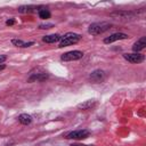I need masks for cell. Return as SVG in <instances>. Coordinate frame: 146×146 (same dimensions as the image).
Masks as SVG:
<instances>
[{
    "label": "cell",
    "mask_w": 146,
    "mask_h": 146,
    "mask_svg": "<svg viewBox=\"0 0 146 146\" xmlns=\"http://www.w3.org/2000/svg\"><path fill=\"white\" fill-rule=\"evenodd\" d=\"M111 24L108 22H99V23H92L89 29H88V32L92 35H98V34H102L106 31H108L111 29Z\"/></svg>",
    "instance_id": "6da1fadb"
},
{
    "label": "cell",
    "mask_w": 146,
    "mask_h": 146,
    "mask_svg": "<svg viewBox=\"0 0 146 146\" xmlns=\"http://www.w3.org/2000/svg\"><path fill=\"white\" fill-rule=\"evenodd\" d=\"M81 39V35L80 34H76V33H72V32H68L66 34H64L60 39V42H59V48H64V47H67V46H71V44H74L76 42H79V40Z\"/></svg>",
    "instance_id": "7a4b0ae2"
},
{
    "label": "cell",
    "mask_w": 146,
    "mask_h": 146,
    "mask_svg": "<svg viewBox=\"0 0 146 146\" xmlns=\"http://www.w3.org/2000/svg\"><path fill=\"white\" fill-rule=\"evenodd\" d=\"M83 57V52L80 50H72V51H67L64 55L60 56V59L64 62H72V60H78L81 59Z\"/></svg>",
    "instance_id": "3957f363"
},
{
    "label": "cell",
    "mask_w": 146,
    "mask_h": 146,
    "mask_svg": "<svg viewBox=\"0 0 146 146\" xmlns=\"http://www.w3.org/2000/svg\"><path fill=\"white\" fill-rule=\"evenodd\" d=\"M123 58L132 64H139L141 62H144L145 59V56L141 55V54H138V52H133V54H124L123 55Z\"/></svg>",
    "instance_id": "277c9868"
},
{
    "label": "cell",
    "mask_w": 146,
    "mask_h": 146,
    "mask_svg": "<svg viewBox=\"0 0 146 146\" xmlns=\"http://www.w3.org/2000/svg\"><path fill=\"white\" fill-rule=\"evenodd\" d=\"M89 131L88 130H75V131H71L66 135L67 139H84L89 136Z\"/></svg>",
    "instance_id": "5b68a950"
},
{
    "label": "cell",
    "mask_w": 146,
    "mask_h": 146,
    "mask_svg": "<svg viewBox=\"0 0 146 146\" xmlns=\"http://www.w3.org/2000/svg\"><path fill=\"white\" fill-rule=\"evenodd\" d=\"M124 39H128V35L125 33L117 32V33H113L110 36L105 38L104 39V43H112V42H115L117 40H124Z\"/></svg>",
    "instance_id": "8992f818"
},
{
    "label": "cell",
    "mask_w": 146,
    "mask_h": 146,
    "mask_svg": "<svg viewBox=\"0 0 146 146\" xmlns=\"http://www.w3.org/2000/svg\"><path fill=\"white\" fill-rule=\"evenodd\" d=\"M48 78V73L44 72V71H41V72H36V73H33L31 72V75L30 78L27 79L29 82H33V81H43Z\"/></svg>",
    "instance_id": "52a82bcc"
},
{
    "label": "cell",
    "mask_w": 146,
    "mask_h": 146,
    "mask_svg": "<svg viewBox=\"0 0 146 146\" xmlns=\"http://www.w3.org/2000/svg\"><path fill=\"white\" fill-rule=\"evenodd\" d=\"M89 78H90V80L94 81L95 83H98V82H102V81L104 80L105 73H104V71H102V70H96V71H94V72L90 74Z\"/></svg>",
    "instance_id": "ba28073f"
},
{
    "label": "cell",
    "mask_w": 146,
    "mask_h": 146,
    "mask_svg": "<svg viewBox=\"0 0 146 146\" xmlns=\"http://www.w3.org/2000/svg\"><path fill=\"white\" fill-rule=\"evenodd\" d=\"M145 47H146V36H141L139 40H137V42H135V44L132 46V50L135 52H138L145 49Z\"/></svg>",
    "instance_id": "9c48e42d"
},
{
    "label": "cell",
    "mask_w": 146,
    "mask_h": 146,
    "mask_svg": "<svg viewBox=\"0 0 146 146\" xmlns=\"http://www.w3.org/2000/svg\"><path fill=\"white\" fill-rule=\"evenodd\" d=\"M62 39V36L59 34H49V35H44L42 38V41L46 43H55L57 41H59Z\"/></svg>",
    "instance_id": "30bf717a"
},
{
    "label": "cell",
    "mask_w": 146,
    "mask_h": 146,
    "mask_svg": "<svg viewBox=\"0 0 146 146\" xmlns=\"http://www.w3.org/2000/svg\"><path fill=\"white\" fill-rule=\"evenodd\" d=\"M11 43H13L14 46H16V47L27 48V47L32 46L34 42H33V41H30V42H23V41H22V40H19V39H13V40H11Z\"/></svg>",
    "instance_id": "8fae6325"
},
{
    "label": "cell",
    "mask_w": 146,
    "mask_h": 146,
    "mask_svg": "<svg viewBox=\"0 0 146 146\" xmlns=\"http://www.w3.org/2000/svg\"><path fill=\"white\" fill-rule=\"evenodd\" d=\"M111 16L121 17V18H128V17H132L133 13H131V11H114V13L111 14Z\"/></svg>",
    "instance_id": "7c38bea8"
},
{
    "label": "cell",
    "mask_w": 146,
    "mask_h": 146,
    "mask_svg": "<svg viewBox=\"0 0 146 146\" xmlns=\"http://www.w3.org/2000/svg\"><path fill=\"white\" fill-rule=\"evenodd\" d=\"M18 121H19L22 124L27 125V124H30V123L32 122V116L24 113V114H21V115L18 116Z\"/></svg>",
    "instance_id": "4fadbf2b"
},
{
    "label": "cell",
    "mask_w": 146,
    "mask_h": 146,
    "mask_svg": "<svg viewBox=\"0 0 146 146\" xmlns=\"http://www.w3.org/2000/svg\"><path fill=\"white\" fill-rule=\"evenodd\" d=\"M94 106H95V100H86L84 103L78 105V107L80 110H90Z\"/></svg>",
    "instance_id": "5bb4252c"
},
{
    "label": "cell",
    "mask_w": 146,
    "mask_h": 146,
    "mask_svg": "<svg viewBox=\"0 0 146 146\" xmlns=\"http://www.w3.org/2000/svg\"><path fill=\"white\" fill-rule=\"evenodd\" d=\"M34 9H35L34 6H21V7L18 8V11L25 14V13H32Z\"/></svg>",
    "instance_id": "9a60e30c"
},
{
    "label": "cell",
    "mask_w": 146,
    "mask_h": 146,
    "mask_svg": "<svg viewBox=\"0 0 146 146\" xmlns=\"http://www.w3.org/2000/svg\"><path fill=\"white\" fill-rule=\"evenodd\" d=\"M39 16H40V18H42V19H47V18L50 17V13H49L48 9L42 8V9L39 10Z\"/></svg>",
    "instance_id": "2e32d148"
},
{
    "label": "cell",
    "mask_w": 146,
    "mask_h": 146,
    "mask_svg": "<svg viewBox=\"0 0 146 146\" xmlns=\"http://www.w3.org/2000/svg\"><path fill=\"white\" fill-rule=\"evenodd\" d=\"M52 26H54V24H41L39 26V29H50Z\"/></svg>",
    "instance_id": "e0dca14e"
},
{
    "label": "cell",
    "mask_w": 146,
    "mask_h": 146,
    "mask_svg": "<svg viewBox=\"0 0 146 146\" xmlns=\"http://www.w3.org/2000/svg\"><path fill=\"white\" fill-rule=\"evenodd\" d=\"M14 24H15V21H14V19H8V21L6 22V25H8V26H9V25H14Z\"/></svg>",
    "instance_id": "ac0fdd59"
},
{
    "label": "cell",
    "mask_w": 146,
    "mask_h": 146,
    "mask_svg": "<svg viewBox=\"0 0 146 146\" xmlns=\"http://www.w3.org/2000/svg\"><path fill=\"white\" fill-rule=\"evenodd\" d=\"M71 146H92V145H84V144H78V143H73Z\"/></svg>",
    "instance_id": "d6986e66"
},
{
    "label": "cell",
    "mask_w": 146,
    "mask_h": 146,
    "mask_svg": "<svg viewBox=\"0 0 146 146\" xmlns=\"http://www.w3.org/2000/svg\"><path fill=\"white\" fill-rule=\"evenodd\" d=\"M7 59V56H5V55H0V64L2 63V62H5Z\"/></svg>",
    "instance_id": "ffe728a7"
},
{
    "label": "cell",
    "mask_w": 146,
    "mask_h": 146,
    "mask_svg": "<svg viewBox=\"0 0 146 146\" xmlns=\"http://www.w3.org/2000/svg\"><path fill=\"white\" fill-rule=\"evenodd\" d=\"M5 67H6V66H5L3 64H0V71H1V70H3Z\"/></svg>",
    "instance_id": "44dd1931"
}]
</instances>
